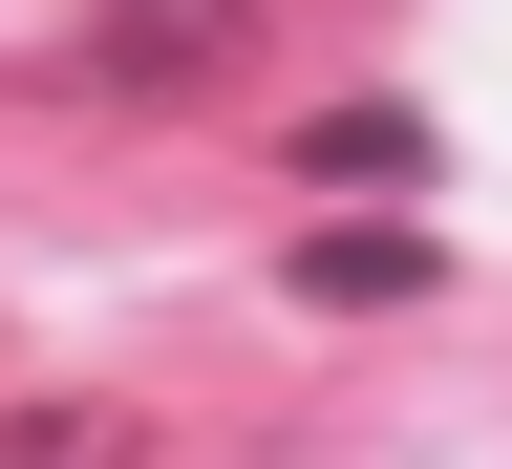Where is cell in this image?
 Masks as SVG:
<instances>
[{"instance_id":"6da1fadb","label":"cell","mask_w":512,"mask_h":469,"mask_svg":"<svg viewBox=\"0 0 512 469\" xmlns=\"http://www.w3.org/2000/svg\"><path fill=\"white\" fill-rule=\"evenodd\" d=\"M86 64H107L128 107H214L235 64H256V0H107V43H86Z\"/></svg>"},{"instance_id":"7a4b0ae2","label":"cell","mask_w":512,"mask_h":469,"mask_svg":"<svg viewBox=\"0 0 512 469\" xmlns=\"http://www.w3.org/2000/svg\"><path fill=\"white\" fill-rule=\"evenodd\" d=\"M299 299H342V320L427 299V235H406V214H320V235H299Z\"/></svg>"},{"instance_id":"3957f363","label":"cell","mask_w":512,"mask_h":469,"mask_svg":"<svg viewBox=\"0 0 512 469\" xmlns=\"http://www.w3.org/2000/svg\"><path fill=\"white\" fill-rule=\"evenodd\" d=\"M299 171H320V192H406V171H427V128H406V107H320V128H299Z\"/></svg>"},{"instance_id":"277c9868","label":"cell","mask_w":512,"mask_h":469,"mask_svg":"<svg viewBox=\"0 0 512 469\" xmlns=\"http://www.w3.org/2000/svg\"><path fill=\"white\" fill-rule=\"evenodd\" d=\"M0 469H150V427H128V406H22Z\"/></svg>"}]
</instances>
